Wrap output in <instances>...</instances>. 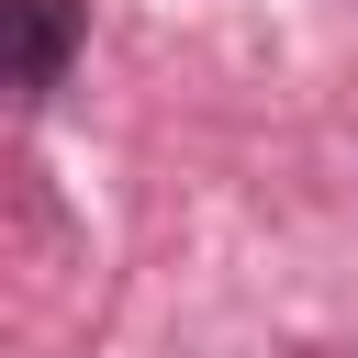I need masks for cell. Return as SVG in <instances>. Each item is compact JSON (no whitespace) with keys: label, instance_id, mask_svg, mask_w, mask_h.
Segmentation results:
<instances>
[{"label":"cell","instance_id":"obj_1","mask_svg":"<svg viewBox=\"0 0 358 358\" xmlns=\"http://www.w3.org/2000/svg\"><path fill=\"white\" fill-rule=\"evenodd\" d=\"M90 45V0H11V101L45 112Z\"/></svg>","mask_w":358,"mask_h":358}]
</instances>
